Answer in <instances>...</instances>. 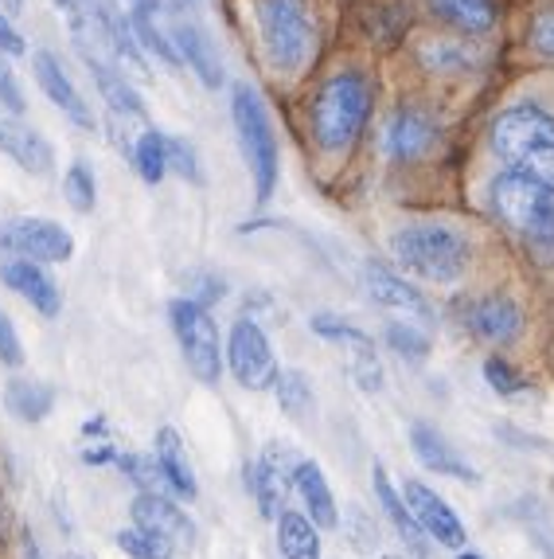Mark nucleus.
<instances>
[{
    "label": "nucleus",
    "instance_id": "obj_32",
    "mask_svg": "<svg viewBox=\"0 0 554 559\" xmlns=\"http://www.w3.org/2000/svg\"><path fill=\"white\" fill-rule=\"evenodd\" d=\"M113 540H118V548L125 551L130 559H172L176 551H180L172 540H165V536H157V532L141 528V524H133V528H121Z\"/></svg>",
    "mask_w": 554,
    "mask_h": 559
},
{
    "label": "nucleus",
    "instance_id": "obj_31",
    "mask_svg": "<svg viewBox=\"0 0 554 559\" xmlns=\"http://www.w3.org/2000/svg\"><path fill=\"white\" fill-rule=\"evenodd\" d=\"M274 395H277V407L286 411L289 419H309L313 415V388L301 372H277L274 380Z\"/></svg>",
    "mask_w": 554,
    "mask_h": 559
},
{
    "label": "nucleus",
    "instance_id": "obj_4",
    "mask_svg": "<svg viewBox=\"0 0 554 559\" xmlns=\"http://www.w3.org/2000/svg\"><path fill=\"white\" fill-rule=\"evenodd\" d=\"M390 254L402 262V271L418 274L437 286H453L469 271V242L453 227L442 224H410L390 235Z\"/></svg>",
    "mask_w": 554,
    "mask_h": 559
},
{
    "label": "nucleus",
    "instance_id": "obj_34",
    "mask_svg": "<svg viewBox=\"0 0 554 559\" xmlns=\"http://www.w3.org/2000/svg\"><path fill=\"white\" fill-rule=\"evenodd\" d=\"M113 462H118V469L130 477V481L141 485V493H165V489H172L157 457H148V454H118Z\"/></svg>",
    "mask_w": 554,
    "mask_h": 559
},
{
    "label": "nucleus",
    "instance_id": "obj_39",
    "mask_svg": "<svg viewBox=\"0 0 554 559\" xmlns=\"http://www.w3.org/2000/svg\"><path fill=\"white\" fill-rule=\"evenodd\" d=\"M348 532H351L348 544L360 551V556H368V551L380 548V528H375V521L363 513L360 504H351V509H348Z\"/></svg>",
    "mask_w": 554,
    "mask_h": 559
},
{
    "label": "nucleus",
    "instance_id": "obj_44",
    "mask_svg": "<svg viewBox=\"0 0 554 559\" xmlns=\"http://www.w3.org/2000/svg\"><path fill=\"white\" fill-rule=\"evenodd\" d=\"M20 551H24V559H39V544H36V536H32V532H24V536H20Z\"/></svg>",
    "mask_w": 554,
    "mask_h": 559
},
{
    "label": "nucleus",
    "instance_id": "obj_43",
    "mask_svg": "<svg viewBox=\"0 0 554 559\" xmlns=\"http://www.w3.org/2000/svg\"><path fill=\"white\" fill-rule=\"evenodd\" d=\"M0 51L4 56H24V39H20V32L12 28L4 12H0Z\"/></svg>",
    "mask_w": 554,
    "mask_h": 559
},
{
    "label": "nucleus",
    "instance_id": "obj_19",
    "mask_svg": "<svg viewBox=\"0 0 554 559\" xmlns=\"http://www.w3.org/2000/svg\"><path fill=\"white\" fill-rule=\"evenodd\" d=\"M383 141H387V153L395 160H418L434 150L437 126L422 110H395L387 121V130H383Z\"/></svg>",
    "mask_w": 554,
    "mask_h": 559
},
{
    "label": "nucleus",
    "instance_id": "obj_7",
    "mask_svg": "<svg viewBox=\"0 0 554 559\" xmlns=\"http://www.w3.org/2000/svg\"><path fill=\"white\" fill-rule=\"evenodd\" d=\"M231 118H234V130H239V145H242V157H246V165H250V177H254V197H258V204H266L277 188V173H281L269 114L250 86H234Z\"/></svg>",
    "mask_w": 554,
    "mask_h": 559
},
{
    "label": "nucleus",
    "instance_id": "obj_40",
    "mask_svg": "<svg viewBox=\"0 0 554 559\" xmlns=\"http://www.w3.org/2000/svg\"><path fill=\"white\" fill-rule=\"evenodd\" d=\"M168 168H176L184 180H200V160H195V150L180 138H168Z\"/></svg>",
    "mask_w": 554,
    "mask_h": 559
},
{
    "label": "nucleus",
    "instance_id": "obj_37",
    "mask_svg": "<svg viewBox=\"0 0 554 559\" xmlns=\"http://www.w3.org/2000/svg\"><path fill=\"white\" fill-rule=\"evenodd\" d=\"M531 47H535V56L554 59V0H543L535 12H531Z\"/></svg>",
    "mask_w": 554,
    "mask_h": 559
},
{
    "label": "nucleus",
    "instance_id": "obj_3",
    "mask_svg": "<svg viewBox=\"0 0 554 559\" xmlns=\"http://www.w3.org/2000/svg\"><path fill=\"white\" fill-rule=\"evenodd\" d=\"M262 56L281 75H297L316 51V16L309 0H254Z\"/></svg>",
    "mask_w": 554,
    "mask_h": 559
},
{
    "label": "nucleus",
    "instance_id": "obj_42",
    "mask_svg": "<svg viewBox=\"0 0 554 559\" xmlns=\"http://www.w3.org/2000/svg\"><path fill=\"white\" fill-rule=\"evenodd\" d=\"M0 360L12 364V368L24 360V353H20V336H16V329H12V321L4 318V313H0Z\"/></svg>",
    "mask_w": 554,
    "mask_h": 559
},
{
    "label": "nucleus",
    "instance_id": "obj_24",
    "mask_svg": "<svg viewBox=\"0 0 554 559\" xmlns=\"http://www.w3.org/2000/svg\"><path fill=\"white\" fill-rule=\"evenodd\" d=\"M293 485H297V493H301V501L309 504V516H313L316 528H336V524H340L336 497H333V489H328V481H324V469L316 466V462H305V457H301V466H297V474H293Z\"/></svg>",
    "mask_w": 554,
    "mask_h": 559
},
{
    "label": "nucleus",
    "instance_id": "obj_45",
    "mask_svg": "<svg viewBox=\"0 0 554 559\" xmlns=\"http://www.w3.org/2000/svg\"><path fill=\"white\" fill-rule=\"evenodd\" d=\"M457 559H481V556H477V551H461Z\"/></svg>",
    "mask_w": 554,
    "mask_h": 559
},
{
    "label": "nucleus",
    "instance_id": "obj_46",
    "mask_svg": "<svg viewBox=\"0 0 554 559\" xmlns=\"http://www.w3.org/2000/svg\"><path fill=\"white\" fill-rule=\"evenodd\" d=\"M383 559H402V556H383Z\"/></svg>",
    "mask_w": 554,
    "mask_h": 559
},
{
    "label": "nucleus",
    "instance_id": "obj_41",
    "mask_svg": "<svg viewBox=\"0 0 554 559\" xmlns=\"http://www.w3.org/2000/svg\"><path fill=\"white\" fill-rule=\"evenodd\" d=\"M0 103L9 106L12 114H24V91H20L16 75H12V67L0 59Z\"/></svg>",
    "mask_w": 554,
    "mask_h": 559
},
{
    "label": "nucleus",
    "instance_id": "obj_2",
    "mask_svg": "<svg viewBox=\"0 0 554 559\" xmlns=\"http://www.w3.org/2000/svg\"><path fill=\"white\" fill-rule=\"evenodd\" d=\"M492 150L511 173L554 185V118L539 106H511L492 121Z\"/></svg>",
    "mask_w": 554,
    "mask_h": 559
},
{
    "label": "nucleus",
    "instance_id": "obj_1",
    "mask_svg": "<svg viewBox=\"0 0 554 559\" xmlns=\"http://www.w3.org/2000/svg\"><path fill=\"white\" fill-rule=\"evenodd\" d=\"M489 204L499 224L516 231L539 259L554 262V185L508 168L492 180Z\"/></svg>",
    "mask_w": 554,
    "mask_h": 559
},
{
    "label": "nucleus",
    "instance_id": "obj_29",
    "mask_svg": "<svg viewBox=\"0 0 554 559\" xmlns=\"http://www.w3.org/2000/svg\"><path fill=\"white\" fill-rule=\"evenodd\" d=\"M430 9L445 24L469 32V36H489L492 24H496V4L492 0H430Z\"/></svg>",
    "mask_w": 554,
    "mask_h": 559
},
{
    "label": "nucleus",
    "instance_id": "obj_17",
    "mask_svg": "<svg viewBox=\"0 0 554 559\" xmlns=\"http://www.w3.org/2000/svg\"><path fill=\"white\" fill-rule=\"evenodd\" d=\"M4 286L16 289L20 298H28V306H36L44 318H59L63 309V294H59L56 278L44 271V262L36 259H12L4 271H0Z\"/></svg>",
    "mask_w": 554,
    "mask_h": 559
},
{
    "label": "nucleus",
    "instance_id": "obj_30",
    "mask_svg": "<svg viewBox=\"0 0 554 559\" xmlns=\"http://www.w3.org/2000/svg\"><path fill=\"white\" fill-rule=\"evenodd\" d=\"M133 165L145 185H160L168 173V138L160 130H145L141 141L133 145Z\"/></svg>",
    "mask_w": 554,
    "mask_h": 559
},
{
    "label": "nucleus",
    "instance_id": "obj_13",
    "mask_svg": "<svg viewBox=\"0 0 554 559\" xmlns=\"http://www.w3.org/2000/svg\"><path fill=\"white\" fill-rule=\"evenodd\" d=\"M133 524L141 528L157 532L165 540H172L176 548H195V524L192 516L180 509L168 493H141L137 501L130 504Z\"/></svg>",
    "mask_w": 554,
    "mask_h": 559
},
{
    "label": "nucleus",
    "instance_id": "obj_12",
    "mask_svg": "<svg viewBox=\"0 0 554 559\" xmlns=\"http://www.w3.org/2000/svg\"><path fill=\"white\" fill-rule=\"evenodd\" d=\"M402 493H407L410 513H414V521L422 524L425 536H434V540L445 544V548H465V524L457 521V513L445 504V497H437L425 481H407L402 485Z\"/></svg>",
    "mask_w": 554,
    "mask_h": 559
},
{
    "label": "nucleus",
    "instance_id": "obj_33",
    "mask_svg": "<svg viewBox=\"0 0 554 559\" xmlns=\"http://www.w3.org/2000/svg\"><path fill=\"white\" fill-rule=\"evenodd\" d=\"M250 489L258 497L262 516H281V504H286V477L277 474L269 462H258L250 469Z\"/></svg>",
    "mask_w": 554,
    "mask_h": 559
},
{
    "label": "nucleus",
    "instance_id": "obj_23",
    "mask_svg": "<svg viewBox=\"0 0 554 559\" xmlns=\"http://www.w3.org/2000/svg\"><path fill=\"white\" fill-rule=\"evenodd\" d=\"M371 481H375V497H380V504H383V513L390 516V524L398 528V536L410 544V551L414 556H425L430 551V544H425V532H422V524L414 521V513H410V504L402 501V493H398L395 485H390V477H387V469L375 462V469H371Z\"/></svg>",
    "mask_w": 554,
    "mask_h": 559
},
{
    "label": "nucleus",
    "instance_id": "obj_28",
    "mask_svg": "<svg viewBox=\"0 0 554 559\" xmlns=\"http://www.w3.org/2000/svg\"><path fill=\"white\" fill-rule=\"evenodd\" d=\"M277 548L286 559H321V532H316L313 516L281 509V516H277Z\"/></svg>",
    "mask_w": 554,
    "mask_h": 559
},
{
    "label": "nucleus",
    "instance_id": "obj_15",
    "mask_svg": "<svg viewBox=\"0 0 554 559\" xmlns=\"http://www.w3.org/2000/svg\"><path fill=\"white\" fill-rule=\"evenodd\" d=\"M32 75H36L39 91L51 98V103L59 106V110L67 114V118L74 121V126H83V130H94V114L91 106H86V98L79 94V86L71 83V75L63 71V63H59L51 51H36L32 56Z\"/></svg>",
    "mask_w": 554,
    "mask_h": 559
},
{
    "label": "nucleus",
    "instance_id": "obj_22",
    "mask_svg": "<svg viewBox=\"0 0 554 559\" xmlns=\"http://www.w3.org/2000/svg\"><path fill=\"white\" fill-rule=\"evenodd\" d=\"M79 56L86 59L94 83H98V94H103L113 110L118 114H141V94L133 91L130 79L121 75V67L113 63L110 56H103V51H86V47H79Z\"/></svg>",
    "mask_w": 554,
    "mask_h": 559
},
{
    "label": "nucleus",
    "instance_id": "obj_16",
    "mask_svg": "<svg viewBox=\"0 0 554 559\" xmlns=\"http://www.w3.org/2000/svg\"><path fill=\"white\" fill-rule=\"evenodd\" d=\"M0 153L16 160V165L24 168V173H32V177H47V173L56 168V150H51V141L20 118H0Z\"/></svg>",
    "mask_w": 554,
    "mask_h": 559
},
{
    "label": "nucleus",
    "instance_id": "obj_35",
    "mask_svg": "<svg viewBox=\"0 0 554 559\" xmlns=\"http://www.w3.org/2000/svg\"><path fill=\"white\" fill-rule=\"evenodd\" d=\"M63 197H67V204L74 207V212H94V173H91V165L86 160H74L71 168H67V177H63Z\"/></svg>",
    "mask_w": 554,
    "mask_h": 559
},
{
    "label": "nucleus",
    "instance_id": "obj_10",
    "mask_svg": "<svg viewBox=\"0 0 554 559\" xmlns=\"http://www.w3.org/2000/svg\"><path fill=\"white\" fill-rule=\"evenodd\" d=\"M0 247L36 262H67L74 254L71 231L56 219H12L0 227Z\"/></svg>",
    "mask_w": 554,
    "mask_h": 559
},
{
    "label": "nucleus",
    "instance_id": "obj_9",
    "mask_svg": "<svg viewBox=\"0 0 554 559\" xmlns=\"http://www.w3.org/2000/svg\"><path fill=\"white\" fill-rule=\"evenodd\" d=\"M227 364H231L234 380L250 392H266L277 380V356L269 348V336L262 333V325L254 318L234 321L231 341H227Z\"/></svg>",
    "mask_w": 554,
    "mask_h": 559
},
{
    "label": "nucleus",
    "instance_id": "obj_18",
    "mask_svg": "<svg viewBox=\"0 0 554 559\" xmlns=\"http://www.w3.org/2000/svg\"><path fill=\"white\" fill-rule=\"evenodd\" d=\"M368 289L383 309H395L402 318H418V321L434 318V309L422 298V289L410 286L402 274H395L390 266H383V262H368Z\"/></svg>",
    "mask_w": 554,
    "mask_h": 559
},
{
    "label": "nucleus",
    "instance_id": "obj_14",
    "mask_svg": "<svg viewBox=\"0 0 554 559\" xmlns=\"http://www.w3.org/2000/svg\"><path fill=\"white\" fill-rule=\"evenodd\" d=\"M168 36H172L180 63L192 67L195 79H200V83H204L207 91H219V86H222V59H219V51H215L212 36H207V32L200 28L195 20H184V16L172 20Z\"/></svg>",
    "mask_w": 554,
    "mask_h": 559
},
{
    "label": "nucleus",
    "instance_id": "obj_38",
    "mask_svg": "<svg viewBox=\"0 0 554 559\" xmlns=\"http://www.w3.org/2000/svg\"><path fill=\"white\" fill-rule=\"evenodd\" d=\"M484 380H489V388L499 395H523L527 392L523 376H519L508 360H499V356H489V360H484Z\"/></svg>",
    "mask_w": 554,
    "mask_h": 559
},
{
    "label": "nucleus",
    "instance_id": "obj_5",
    "mask_svg": "<svg viewBox=\"0 0 554 559\" xmlns=\"http://www.w3.org/2000/svg\"><path fill=\"white\" fill-rule=\"evenodd\" d=\"M56 9L63 12L67 28H71L79 47H86V51H106L113 63L145 71V51H141L137 36H133L130 16H125L113 0H56Z\"/></svg>",
    "mask_w": 554,
    "mask_h": 559
},
{
    "label": "nucleus",
    "instance_id": "obj_20",
    "mask_svg": "<svg viewBox=\"0 0 554 559\" xmlns=\"http://www.w3.org/2000/svg\"><path fill=\"white\" fill-rule=\"evenodd\" d=\"M410 447H414V457L430 474L457 477V481H481V474H477L430 423H414V427H410Z\"/></svg>",
    "mask_w": 554,
    "mask_h": 559
},
{
    "label": "nucleus",
    "instance_id": "obj_27",
    "mask_svg": "<svg viewBox=\"0 0 554 559\" xmlns=\"http://www.w3.org/2000/svg\"><path fill=\"white\" fill-rule=\"evenodd\" d=\"M153 447H157V462H160V469H165L168 485H172L176 493H184L188 501H192V497L200 493V485H195L192 462H188L180 435H176L172 427H160L157 430V442H153Z\"/></svg>",
    "mask_w": 554,
    "mask_h": 559
},
{
    "label": "nucleus",
    "instance_id": "obj_8",
    "mask_svg": "<svg viewBox=\"0 0 554 559\" xmlns=\"http://www.w3.org/2000/svg\"><path fill=\"white\" fill-rule=\"evenodd\" d=\"M168 313H172L176 341H180V353H184L195 380L215 383L222 368V348H219V329H215V318L207 313V306H200L192 298H180L168 306Z\"/></svg>",
    "mask_w": 554,
    "mask_h": 559
},
{
    "label": "nucleus",
    "instance_id": "obj_6",
    "mask_svg": "<svg viewBox=\"0 0 554 559\" xmlns=\"http://www.w3.org/2000/svg\"><path fill=\"white\" fill-rule=\"evenodd\" d=\"M371 114V83L356 71L333 75L313 98V138L324 153H348Z\"/></svg>",
    "mask_w": 554,
    "mask_h": 559
},
{
    "label": "nucleus",
    "instance_id": "obj_36",
    "mask_svg": "<svg viewBox=\"0 0 554 559\" xmlns=\"http://www.w3.org/2000/svg\"><path fill=\"white\" fill-rule=\"evenodd\" d=\"M387 345L410 364H422L425 356H430V336H425L422 329L407 325V321H402V325H398V321H390V325H387Z\"/></svg>",
    "mask_w": 554,
    "mask_h": 559
},
{
    "label": "nucleus",
    "instance_id": "obj_11",
    "mask_svg": "<svg viewBox=\"0 0 554 559\" xmlns=\"http://www.w3.org/2000/svg\"><path fill=\"white\" fill-rule=\"evenodd\" d=\"M313 329L324 336V341H336L340 348H348V372L356 380L360 392H383V364H380V353L371 345V336L363 329L348 325V321H336L328 313L313 318Z\"/></svg>",
    "mask_w": 554,
    "mask_h": 559
},
{
    "label": "nucleus",
    "instance_id": "obj_21",
    "mask_svg": "<svg viewBox=\"0 0 554 559\" xmlns=\"http://www.w3.org/2000/svg\"><path fill=\"white\" fill-rule=\"evenodd\" d=\"M469 329L489 345H508L523 329V313L508 298H481L469 306Z\"/></svg>",
    "mask_w": 554,
    "mask_h": 559
},
{
    "label": "nucleus",
    "instance_id": "obj_25",
    "mask_svg": "<svg viewBox=\"0 0 554 559\" xmlns=\"http://www.w3.org/2000/svg\"><path fill=\"white\" fill-rule=\"evenodd\" d=\"M418 63L430 67V71H469V67L481 63V47L469 44V39L434 36L418 44Z\"/></svg>",
    "mask_w": 554,
    "mask_h": 559
},
{
    "label": "nucleus",
    "instance_id": "obj_26",
    "mask_svg": "<svg viewBox=\"0 0 554 559\" xmlns=\"http://www.w3.org/2000/svg\"><path fill=\"white\" fill-rule=\"evenodd\" d=\"M4 407L16 415L20 423H44L56 407V388L44 380H9L4 388Z\"/></svg>",
    "mask_w": 554,
    "mask_h": 559
}]
</instances>
